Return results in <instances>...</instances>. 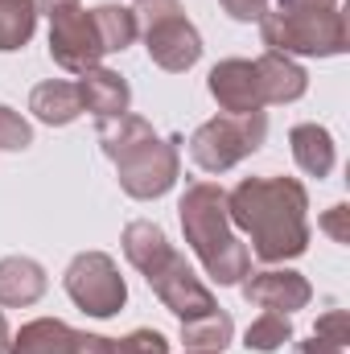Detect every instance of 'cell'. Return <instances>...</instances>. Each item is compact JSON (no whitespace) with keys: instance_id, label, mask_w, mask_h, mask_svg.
Instances as JSON below:
<instances>
[{"instance_id":"6da1fadb","label":"cell","mask_w":350,"mask_h":354,"mask_svg":"<svg viewBox=\"0 0 350 354\" xmlns=\"http://www.w3.org/2000/svg\"><path fill=\"white\" fill-rule=\"evenodd\" d=\"M309 194L297 177H243L227 194L231 227L252 235L264 264H284L309 252Z\"/></svg>"},{"instance_id":"7a4b0ae2","label":"cell","mask_w":350,"mask_h":354,"mask_svg":"<svg viewBox=\"0 0 350 354\" xmlns=\"http://www.w3.org/2000/svg\"><path fill=\"white\" fill-rule=\"evenodd\" d=\"M99 145L116 165L120 189L136 202H153L169 194L181 169V136H157L149 120L124 111L99 120Z\"/></svg>"},{"instance_id":"3957f363","label":"cell","mask_w":350,"mask_h":354,"mask_svg":"<svg viewBox=\"0 0 350 354\" xmlns=\"http://www.w3.org/2000/svg\"><path fill=\"white\" fill-rule=\"evenodd\" d=\"M177 214H181V231H185L190 252L198 256V264L206 268V276L214 284H239L252 272V252H248V243H239V235L231 227L223 185H214V181L185 185Z\"/></svg>"},{"instance_id":"277c9868","label":"cell","mask_w":350,"mask_h":354,"mask_svg":"<svg viewBox=\"0 0 350 354\" xmlns=\"http://www.w3.org/2000/svg\"><path fill=\"white\" fill-rule=\"evenodd\" d=\"M260 37L276 54L334 58L347 54V12L338 8H276L260 17Z\"/></svg>"},{"instance_id":"5b68a950","label":"cell","mask_w":350,"mask_h":354,"mask_svg":"<svg viewBox=\"0 0 350 354\" xmlns=\"http://www.w3.org/2000/svg\"><path fill=\"white\" fill-rule=\"evenodd\" d=\"M136 29L145 33V50L153 66L181 75L202 58V33L185 17L181 0H136Z\"/></svg>"},{"instance_id":"8992f818","label":"cell","mask_w":350,"mask_h":354,"mask_svg":"<svg viewBox=\"0 0 350 354\" xmlns=\"http://www.w3.org/2000/svg\"><path fill=\"white\" fill-rule=\"evenodd\" d=\"M268 140V115L248 111V115H214L190 136V157L202 174H227L243 157H252Z\"/></svg>"},{"instance_id":"52a82bcc","label":"cell","mask_w":350,"mask_h":354,"mask_svg":"<svg viewBox=\"0 0 350 354\" xmlns=\"http://www.w3.org/2000/svg\"><path fill=\"white\" fill-rule=\"evenodd\" d=\"M62 284H66V297L91 317H116L124 309V301H128V284H124L120 268L107 252L75 256L66 276H62Z\"/></svg>"},{"instance_id":"ba28073f","label":"cell","mask_w":350,"mask_h":354,"mask_svg":"<svg viewBox=\"0 0 350 354\" xmlns=\"http://www.w3.org/2000/svg\"><path fill=\"white\" fill-rule=\"evenodd\" d=\"M50 58L71 75H87L103 62L95 21H91V12L83 4H71V8L50 17Z\"/></svg>"},{"instance_id":"9c48e42d","label":"cell","mask_w":350,"mask_h":354,"mask_svg":"<svg viewBox=\"0 0 350 354\" xmlns=\"http://www.w3.org/2000/svg\"><path fill=\"white\" fill-rule=\"evenodd\" d=\"M149 288L157 292V301L174 313L177 322H190V317H202V313L219 309L214 292L194 276V268L185 264V256H177V252L149 276Z\"/></svg>"},{"instance_id":"30bf717a","label":"cell","mask_w":350,"mask_h":354,"mask_svg":"<svg viewBox=\"0 0 350 354\" xmlns=\"http://www.w3.org/2000/svg\"><path fill=\"white\" fill-rule=\"evenodd\" d=\"M206 91L214 95V103L227 115H248V111H264V91L256 62L248 58H227L206 75Z\"/></svg>"},{"instance_id":"8fae6325","label":"cell","mask_w":350,"mask_h":354,"mask_svg":"<svg viewBox=\"0 0 350 354\" xmlns=\"http://www.w3.org/2000/svg\"><path fill=\"white\" fill-rule=\"evenodd\" d=\"M243 288V301L248 305H260L264 313H293V309H305L313 288L301 272H288V268H268V272H256L252 280H239Z\"/></svg>"},{"instance_id":"7c38bea8","label":"cell","mask_w":350,"mask_h":354,"mask_svg":"<svg viewBox=\"0 0 350 354\" xmlns=\"http://www.w3.org/2000/svg\"><path fill=\"white\" fill-rule=\"evenodd\" d=\"M256 75H260V91H264V107L268 103H297L309 91V75L301 62H293L288 54L264 50L256 58Z\"/></svg>"},{"instance_id":"4fadbf2b","label":"cell","mask_w":350,"mask_h":354,"mask_svg":"<svg viewBox=\"0 0 350 354\" xmlns=\"http://www.w3.org/2000/svg\"><path fill=\"white\" fill-rule=\"evenodd\" d=\"M46 297V268L29 256H4L0 260V305L25 309Z\"/></svg>"},{"instance_id":"5bb4252c","label":"cell","mask_w":350,"mask_h":354,"mask_svg":"<svg viewBox=\"0 0 350 354\" xmlns=\"http://www.w3.org/2000/svg\"><path fill=\"white\" fill-rule=\"evenodd\" d=\"M79 95H83V111H91L95 120H111V115H124L128 103H132V87L107 71V66H95L79 79Z\"/></svg>"},{"instance_id":"9a60e30c","label":"cell","mask_w":350,"mask_h":354,"mask_svg":"<svg viewBox=\"0 0 350 354\" xmlns=\"http://www.w3.org/2000/svg\"><path fill=\"white\" fill-rule=\"evenodd\" d=\"M29 111L50 124V128H66L83 115V95H79V83H66V79H46L37 83L33 95H29Z\"/></svg>"},{"instance_id":"2e32d148","label":"cell","mask_w":350,"mask_h":354,"mask_svg":"<svg viewBox=\"0 0 350 354\" xmlns=\"http://www.w3.org/2000/svg\"><path fill=\"white\" fill-rule=\"evenodd\" d=\"M120 243H124V256H128V264L136 268L145 280H149L157 268L174 256V243H169V239H165V231H161L157 223H149V218H136V223H128Z\"/></svg>"},{"instance_id":"e0dca14e","label":"cell","mask_w":350,"mask_h":354,"mask_svg":"<svg viewBox=\"0 0 350 354\" xmlns=\"http://www.w3.org/2000/svg\"><path fill=\"white\" fill-rule=\"evenodd\" d=\"M75 346L79 330H71L58 317H37L21 326V334L8 342V354H75Z\"/></svg>"},{"instance_id":"ac0fdd59","label":"cell","mask_w":350,"mask_h":354,"mask_svg":"<svg viewBox=\"0 0 350 354\" xmlns=\"http://www.w3.org/2000/svg\"><path fill=\"white\" fill-rule=\"evenodd\" d=\"M288 145H293V161L301 165V174L317 177V181L334 174L338 153H334V136L322 124H297L288 132Z\"/></svg>"},{"instance_id":"d6986e66","label":"cell","mask_w":350,"mask_h":354,"mask_svg":"<svg viewBox=\"0 0 350 354\" xmlns=\"http://www.w3.org/2000/svg\"><path fill=\"white\" fill-rule=\"evenodd\" d=\"M231 338H235V322H231V313H223V309H210V313H202V317L181 322V342H185V351L223 354L231 346Z\"/></svg>"},{"instance_id":"ffe728a7","label":"cell","mask_w":350,"mask_h":354,"mask_svg":"<svg viewBox=\"0 0 350 354\" xmlns=\"http://www.w3.org/2000/svg\"><path fill=\"white\" fill-rule=\"evenodd\" d=\"M91 21H95V33H99L103 54H120V50H128L140 37L136 12L124 8V4H99V8H91Z\"/></svg>"},{"instance_id":"44dd1931","label":"cell","mask_w":350,"mask_h":354,"mask_svg":"<svg viewBox=\"0 0 350 354\" xmlns=\"http://www.w3.org/2000/svg\"><path fill=\"white\" fill-rule=\"evenodd\" d=\"M37 29V8L33 0H0V54L21 50Z\"/></svg>"},{"instance_id":"7402d4cb","label":"cell","mask_w":350,"mask_h":354,"mask_svg":"<svg viewBox=\"0 0 350 354\" xmlns=\"http://www.w3.org/2000/svg\"><path fill=\"white\" fill-rule=\"evenodd\" d=\"M284 342H293V326H288L284 313H260L248 326V334H243V346L256 354H272V351H280Z\"/></svg>"},{"instance_id":"603a6c76","label":"cell","mask_w":350,"mask_h":354,"mask_svg":"<svg viewBox=\"0 0 350 354\" xmlns=\"http://www.w3.org/2000/svg\"><path fill=\"white\" fill-rule=\"evenodd\" d=\"M33 145V128L21 111L0 103V153H25Z\"/></svg>"},{"instance_id":"cb8c5ba5","label":"cell","mask_w":350,"mask_h":354,"mask_svg":"<svg viewBox=\"0 0 350 354\" xmlns=\"http://www.w3.org/2000/svg\"><path fill=\"white\" fill-rule=\"evenodd\" d=\"M107 354H169V338L161 330H132L128 338H107Z\"/></svg>"},{"instance_id":"d4e9b609","label":"cell","mask_w":350,"mask_h":354,"mask_svg":"<svg viewBox=\"0 0 350 354\" xmlns=\"http://www.w3.org/2000/svg\"><path fill=\"white\" fill-rule=\"evenodd\" d=\"M313 338H322V342H330V346H342V351H347V342H350V313H347V309H330V313H322V317H317V326H313Z\"/></svg>"},{"instance_id":"484cf974","label":"cell","mask_w":350,"mask_h":354,"mask_svg":"<svg viewBox=\"0 0 350 354\" xmlns=\"http://www.w3.org/2000/svg\"><path fill=\"white\" fill-rule=\"evenodd\" d=\"M317 227L334 239V243H350V206L347 202H338V206H330L322 218H317Z\"/></svg>"},{"instance_id":"4316f807","label":"cell","mask_w":350,"mask_h":354,"mask_svg":"<svg viewBox=\"0 0 350 354\" xmlns=\"http://www.w3.org/2000/svg\"><path fill=\"white\" fill-rule=\"evenodd\" d=\"M219 4H223V12L231 21H243V25L260 21L264 12H268V0H219Z\"/></svg>"},{"instance_id":"83f0119b","label":"cell","mask_w":350,"mask_h":354,"mask_svg":"<svg viewBox=\"0 0 350 354\" xmlns=\"http://www.w3.org/2000/svg\"><path fill=\"white\" fill-rule=\"evenodd\" d=\"M75 354H107V338L83 334V330H79V346H75Z\"/></svg>"},{"instance_id":"f1b7e54d","label":"cell","mask_w":350,"mask_h":354,"mask_svg":"<svg viewBox=\"0 0 350 354\" xmlns=\"http://www.w3.org/2000/svg\"><path fill=\"white\" fill-rule=\"evenodd\" d=\"M297 354H342V346H330V342H322V338H309V342H301Z\"/></svg>"},{"instance_id":"f546056e","label":"cell","mask_w":350,"mask_h":354,"mask_svg":"<svg viewBox=\"0 0 350 354\" xmlns=\"http://www.w3.org/2000/svg\"><path fill=\"white\" fill-rule=\"evenodd\" d=\"M71 4H79V0H33V8L46 12V17H54V12H62V8H71Z\"/></svg>"},{"instance_id":"4dcf8cb0","label":"cell","mask_w":350,"mask_h":354,"mask_svg":"<svg viewBox=\"0 0 350 354\" xmlns=\"http://www.w3.org/2000/svg\"><path fill=\"white\" fill-rule=\"evenodd\" d=\"M280 8H338V0H280Z\"/></svg>"},{"instance_id":"1f68e13d","label":"cell","mask_w":350,"mask_h":354,"mask_svg":"<svg viewBox=\"0 0 350 354\" xmlns=\"http://www.w3.org/2000/svg\"><path fill=\"white\" fill-rule=\"evenodd\" d=\"M8 342H12V334H8V322L0 313V354H8Z\"/></svg>"},{"instance_id":"d6a6232c","label":"cell","mask_w":350,"mask_h":354,"mask_svg":"<svg viewBox=\"0 0 350 354\" xmlns=\"http://www.w3.org/2000/svg\"><path fill=\"white\" fill-rule=\"evenodd\" d=\"M185 354H206V351H185Z\"/></svg>"}]
</instances>
